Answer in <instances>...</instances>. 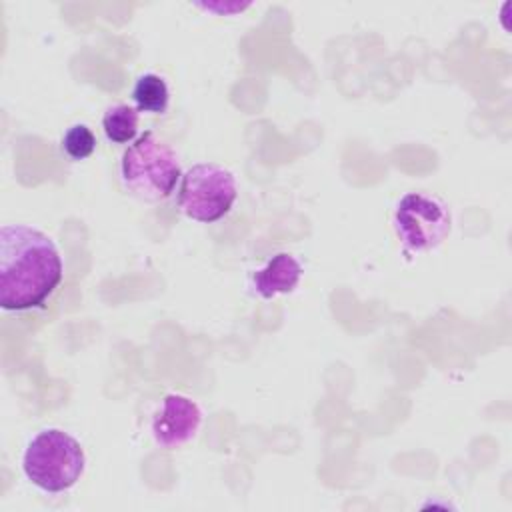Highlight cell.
<instances>
[{"label":"cell","instance_id":"cell-1","mask_svg":"<svg viewBox=\"0 0 512 512\" xmlns=\"http://www.w3.org/2000/svg\"><path fill=\"white\" fill-rule=\"evenodd\" d=\"M64 276L58 246L28 224L0 228V306L22 312L44 306Z\"/></svg>","mask_w":512,"mask_h":512},{"label":"cell","instance_id":"cell-2","mask_svg":"<svg viewBox=\"0 0 512 512\" xmlns=\"http://www.w3.org/2000/svg\"><path fill=\"white\" fill-rule=\"evenodd\" d=\"M120 176L132 196L144 202H160L176 188L180 160L166 140L146 130L122 154Z\"/></svg>","mask_w":512,"mask_h":512},{"label":"cell","instance_id":"cell-3","mask_svg":"<svg viewBox=\"0 0 512 512\" xmlns=\"http://www.w3.org/2000/svg\"><path fill=\"white\" fill-rule=\"evenodd\" d=\"M86 468V454L80 442L60 428L38 432L26 446L22 470L40 490L58 494L78 484Z\"/></svg>","mask_w":512,"mask_h":512},{"label":"cell","instance_id":"cell-4","mask_svg":"<svg viewBox=\"0 0 512 512\" xmlns=\"http://www.w3.org/2000/svg\"><path fill=\"white\" fill-rule=\"evenodd\" d=\"M392 226L404 248L428 252L438 248L452 232L450 206L430 192L404 194L392 214Z\"/></svg>","mask_w":512,"mask_h":512},{"label":"cell","instance_id":"cell-5","mask_svg":"<svg viewBox=\"0 0 512 512\" xmlns=\"http://www.w3.org/2000/svg\"><path fill=\"white\" fill-rule=\"evenodd\" d=\"M236 196L238 184L228 168L214 162H200L182 176L178 206L188 218L210 224L230 212Z\"/></svg>","mask_w":512,"mask_h":512},{"label":"cell","instance_id":"cell-6","mask_svg":"<svg viewBox=\"0 0 512 512\" xmlns=\"http://www.w3.org/2000/svg\"><path fill=\"white\" fill-rule=\"evenodd\" d=\"M202 424L200 406L184 394H166L160 410L152 418V438L166 450L190 442Z\"/></svg>","mask_w":512,"mask_h":512},{"label":"cell","instance_id":"cell-7","mask_svg":"<svg viewBox=\"0 0 512 512\" xmlns=\"http://www.w3.org/2000/svg\"><path fill=\"white\" fill-rule=\"evenodd\" d=\"M302 278V264L290 252L274 254L264 268L254 274V290L260 298L290 294Z\"/></svg>","mask_w":512,"mask_h":512},{"label":"cell","instance_id":"cell-8","mask_svg":"<svg viewBox=\"0 0 512 512\" xmlns=\"http://www.w3.org/2000/svg\"><path fill=\"white\" fill-rule=\"evenodd\" d=\"M132 100L138 112L164 114L170 102V90L166 80L154 72L142 74L132 88Z\"/></svg>","mask_w":512,"mask_h":512},{"label":"cell","instance_id":"cell-9","mask_svg":"<svg viewBox=\"0 0 512 512\" xmlns=\"http://www.w3.org/2000/svg\"><path fill=\"white\" fill-rule=\"evenodd\" d=\"M138 108L128 104H114L102 116V128L110 142L126 144L138 134Z\"/></svg>","mask_w":512,"mask_h":512},{"label":"cell","instance_id":"cell-10","mask_svg":"<svg viewBox=\"0 0 512 512\" xmlns=\"http://www.w3.org/2000/svg\"><path fill=\"white\" fill-rule=\"evenodd\" d=\"M62 150L70 160H86L96 150V136L86 124H74L62 136Z\"/></svg>","mask_w":512,"mask_h":512},{"label":"cell","instance_id":"cell-11","mask_svg":"<svg viewBox=\"0 0 512 512\" xmlns=\"http://www.w3.org/2000/svg\"><path fill=\"white\" fill-rule=\"evenodd\" d=\"M196 6L204 8V10H210L218 16H230V14H236V12H242L244 8L250 6V2H244V4H238V2H198Z\"/></svg>","mask_w":512,"mask_h":512}]
</instances>
